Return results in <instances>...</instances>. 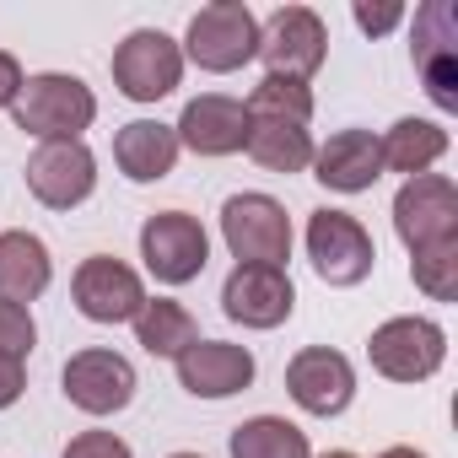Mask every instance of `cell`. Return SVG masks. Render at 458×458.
I'll return each mask as SVG.
<instances>
[{"mask_svg": "<svg viewBox=\"0 0 458 458\" xmlns=\"http://www.w3.org/2000/svg\"><path fill=\"white\" fill-rule=\"evenodd\" d=\"M12 119L22 135H38V140H81V130H92L98 119V92L71 71H38L22 81Z\"/></svg>", "mask_w": 458, "mask_h": 458, "instance_id": "6da1fadb", "label": "cell"}, {"mask_svg": "<svg viewBox=\"0 0 458 458\" xmlns=\"http://www.w3.org/2000/svg\"><path fill=\"white\" fill-rule=\"evenodd\" d=\"M183 60H194L210 76H233L249 60H259V17L243 6V0H210L189 17L183 33Z\"/></svg>", "mask_w": 458, "mask_h": 458, "instance_id": "7a4b0ae2", "label": "cell"}, {"mask_svg": "<svg viewBox=\"0 0 458 458\" xmlns=\"http://www.w3.org/2000/svg\"><path fill=\"white\" fill-rule=\"evenodd\" d=\"M221 238L238 265H276L292 259V216L276 194H233L221 205Z\"/></svg>", "mask_w": 458, "mask_h": 458, "instance_id": "3957f363", "label": "cell"}, {"mask_svg": "<svg viewBox=\"0 0 458 458\" xmlns=\"http://www.w3.org/2000/svg\"><path fill=\"white\" fill-rule=\"evenodd\" d=\"M367 361H372L388 383H426V377H437L442 361H447V329H442L437 318H415V313L388 318V324L372 329Z\"/></svg>", "mask_w": 458, "mask_h": 458, "instance_id": "277c9868", "label": "cell"}, {"mask_svg": "<svg viewBox=\"0 0 458 458\" xmlns=\"http://www.w3.org/2000/svg\"><path fill=\"white\" fill-rule=\"evenodd\" d=\"M308 259L318 270V281L329 286H361L377 265V243L372 233L351 216V210H313L308 216Z\"/></svg>", "mask_w": 458, "mask_h": 458, "instance_id": "5b68a950", "label": "cell"}, {"mask_svg": "<svg viewBox=\"0 0 458 458\" xmlns=\"http://www.w3.org/2000/svg\"><path fill=\"white\" fill-rule=\"evenodd\" d=\"M178 81H183V49L162 28H135L114 49V87L130 103H162L178 92Z\"/></svg>", "mask_w": 458, "mask_h": 458, "instance_id": "8992f818", "label": "cell"}, {"mask_svg": "<svg viewBox=\"0 0 458 458\" xmlns=\"http://www.w3.org/2000/svg\"><path fill=\"white\" fill-rule=\"evenodd\" d=\"M394 233L410 254L458 238V183L447 173L404 178V189L394 194Z\"/></svg>", "mask_w": 458, "mask_h": 458, "instance_id": "52a82bcc", "label": "cell"}, {"mask_svg": "<svg viewBox=\"0 0 458 458\" xmlns=\"http://www.w3.org/2000/svg\"><path fill=\"white\" fill-rule=\"evenodd\" d=\"M140 259L162 286H189L210 265V238L189 210H157L140 226Z\"/></svg>", "mask_w": 458, "mask_h": 458, "instance_id": "ba28073f", "label": "cell"}, {"mask_svg": "<svg viewBox=\"0 0 458 458\" xmlns=\"http://www.w3.org/2000/svg\"><path fill=\"white\" fill-rule=\"evenodd\" d=\"M259 60L270 65L265 76L308 81V76L329 60L324 17H318L313 6H281V12H270V22H259Z\"/></svg>", "mask_w": 458, "mask_h": 458, "instance_id": "9c48e42d", "label": "cell"}, {"mask_svg": "<svg viewBox=\"0 0 458 458\" xmlns=\"http://www.w3.org/2000/svg\"><path fill=\"white\" fill-rule=\"evenodd\" d=\"M22 173H28L33 199L49 210H76L98 189V157L87 140H38Z\"/></svg>", "mask_w": 458, "mask_h": 458, "instance_id": "30bf717a", "label": "cell"}, {"mask_svg": "<svg viewBox=\"0 0 458 458\" xmlns=\"http://www.w3.org/2000/svg\"><path fill=\"white\" fill-rule=\"evenodd\" d=\"M71 297H76V313L92 318V324H130L146 302V281L114 259V254H92L76 265L71 276Z\"/></svg>", "mask_w": 458, "mask_h": 458, "instance_id": "8fae6325", "label": "cell"}, {"mask_svg": "<svg viewBox=\"0 0 458 458\" xmlns=\"http://www.w3.org/2000/svg\"><path fill=\"white\" fill-rule=\"evenodd\" d=\"M60 383H65V399H71L76 410H87V415H119V410L135 399V388H140L130 356L103 351V345L76 351V356L65 361Z\"/></svg>", "mask_w": 458, "mask_h": 458, "instance_id": "7c38bea8", "label": "cell"}, {"mask_svg": "<svg viewBox=\"0 0 458 458\" xmlns=\"http://www.w3.org/2000/svg\"><path fill=\"white\" fill-rule=\"evenodd\" d=\"M221 313L243 329H281L297 313V286L276 265H238L221 286Z\"/></svg>", "mask_w": 458, "mask_h": 458, "instance_id": "4fadbf2b", "label": "cell"}, {"mask_svg": "<svg viewBox=\"0 0 458 458\" xmlns=\"http://www.w3.org/2000/svg\"><path fill=\"white\" fill-rule=\"evenodd\" d=\"M286 394H292L297 410L329 420L356 399V367H351V356H340L329 345H308L286 367Z\"/></svg>", "mask_w": 458, "mask_h": 458, "instance_id": "5bb4252c", "label": "cell"}, {"mask_svg": "<svg viewBox=\"0 0 458 458\" xmlns=\"http://www.w3.org/2000/svg\"><path fill=\"white\" fill-rule=\"evenodd\" d=\"M178 146H189L194 157H233L249 140V108L243 98H226V92H199L183 103L178 124H173Z\"/></svg>", "mask_w": 458, "mask_h": 458, "instance_id": "9a60e30c", "label": "cell"}, {"mask_svg": "<svg viewBox=\"0 0 458 458\" xmlns=\"http://www.w3.org/2000/svg\"><path fill=\"white\" fill-rule=\"evenodd\" d=\"M178 383L183 394L194 399H233L254 383V351L249 345H233V340H194L178 361Z\"/></svg>", "mask_w": 458, "mask_h": 458, "instance_id": "2e32d148", "label": "cell"}, {"mask_svg": "<svg viewBox=\"0 0 458 458\" xmlns=\"http://www.w3.org/2000/svg\"><path fill=\"white\" fill-rule=\"evenodd\" d=\"M313 178L335 194H367L383 178V151L372 130H335L324 146H313Z\"/></svg>", "mask_w": 458, "mask_h": 458, "instance_id": "e0dca14e", "label": "cell"}, {"mask_svg": "<svg viewBox=\"0 0 458 458\" xmlns=\"http://www.w3.org/2000/svg\"><path fill=\"white\" fill-rule=\"evenodd\" d=\"M178 135L173 124L162 119H130L119 135H114V162L130 183H162L173 167H178Z\"/></svg>", "mask_w": 458, "mask_h": 458, "instance_id": "ac0fdd59", "label": "cell"}, {"mask_svg": "<svg viewBox=\"0 0 458 458\" xmlns=\"http://www.w3.org/2000/svg\"><path fill=\"white\" fill-rule=\"evenodd\" d=\"M55 281V259H49V243L38 233H22V226H12V233H0V302H33L44 297Z\"/></svg>", "mask_w": 458, "mask_h": 458, "instance_id": "d6986e66", "label": "cell"}, {"mask_svg": "<svg viewBox=\"0 0 458 458\" xmlns=\"http://www.w3.org/2000/svg\"><path fill=\"white\" fill-rule=\"evenodd\" d=\"M377 151H383V173L415 178L447 157V130L437 119H399L388 135H377Z\"/></svg>", "mask_w": 458, "mask_h": 458, "instance_id": "ffe728a7", "label": "cell"}, {"mask_svg": "<svg viewBox=\"0 0 458 458\" xmlns=\"http://www.w3.org/2000/svg\"><path fill=\"white\" fill-rule=\"evenodd\" d=\"M130 324H135V345H140L146 356H167V361H178V356L199 340L194 313H189L183 302H173V297H146Z\"/></svg>", "mask_w": 458, "mask_h": 458, "instance_id": "44dd1931", "label": "cell"}, {"mask_svg": "<svg viewBox=\"0 0 458 458\" xmlns=\"http://www.w3.org/2000/svg\"><path fill=\"white\" fill-rule=\"evenodd\" d=\"M243 151L265 173H302V167H313V130L292 124V119H249Z\"/></svg>", "mask_w": 458, "mask_h": 458, "instance_id": "7402d4cb", "label": "cell"}, {"mask_svg": "<svg viewBox=\"0 0 458 458\" xmlns=\"http://www.w3.org/2000/svg\"><path fill=\"white\" fill-rule=\"evenodd\" d=\"M233 458H313V447L286 415H254L233 431Z\"/></svg>", "mask_w": 458, "mask_h": 458, "instance_id": "603a6c76", "label": "cell"}, {"mask_svg": "<svg viewBox=\"0 0 458 458\" xmlns=\"http://www.w3.org/2000/svg\"><path fill=\"white\" fill-rule=\"evenodd\" d=\"M410 55H415V71L437 65V60H458V6L453 0H426V6L415 12Z\"/></svg>", "mask_w": 458, "mask_h": 458, "instance_id": "cb8c5ba5", "label": "cell"}, {"mask_svg": "<svg viewBox=\"0 0 458 458\" xmlns=\"http://www.w3.org/2000/svg\"><path fill=\"white\" fill-rule=\"evenodd\" d=\"M249 119H292V124H308L313 119V92L308 81H286V76H265L249 98H243Z\"/></svg>", "mask_w": 458, "mask_h": 458, "instance_id": "d4e9b609", "label": "cell"}, {"mask_svg": "<svg viewBox=\"0 0 458 458\" xmlns=\"http://www.w3.org/2000/svg\"><path fill=\"white\" fill-rule=\"evenodd\" d=\"M410 276H415V286L431 302H458V238L431 243V249H415L410 254Z\"/></svg>", "mask_w": 458, "mask_h": 458, "instance_id": "484cf974", "label": "cell"}, {"mask_svg": "<svg viewBox=\"0 0 458 458\" xmlns=\"http://www.w3.org/2000/svg\"><path fill=\"white\" fill-rule=\"evenodd\" d=\"M38 345V324L22 302H0V356L28 361V351Z\"/></svg>", "mask_w": 458, "mask_h": 458, "instance_id": "4316f807", "label": "cell"}, {"mask_svg": "<svg viewBox=\"0 0 458 458\" xmlns=\"http://www.w3.org/2000/svg\"><path fill=\"white\" fill-rule=\"evenodd\" d=\"M60 458H135V453H130V442L114 437V431H81V437H71V447H65Z\"/></svg>", "mask_w": 458, "mask_h": 458, "instance_id": "83f0119b", "label": "cell"}, {"mask_svg": "<svg viewBox=\"0 0 458 458\" xmlns=\"http://www.w3.org/2000/svg\"><path fill=\"white\" fill-rule=\"evenodd\" d=\"M356 28L367 33V38H383V33H394L399 22H404V6L399 0H383V6H367V0H356Z\"/></svg>", "mask_w": 458, "mask_h": 458, "instance_id": "f1b7e54d", "label": "cell"}, {"mask_svg": "<svg viewBox=\"0 0 458 458\" xmlns=\"http://www.w3.org/2000/svg\"><path fill=\"white\" fill-rule=\"evenodd\" d=\"M28 394V367L17 356H0V410H12Z\"/></svg>", "mask_w": 458, "mask_h": 458, "instance_id": "f546056e", "label": "cell"}, {"mask_svg": "<svg viewBox=\"0 0 458 458\" xmlns=\"http://www.w3.org/2000/svg\"><path fill=\"white\" fill-rule=\"evenodd\" d=\"M22 65H17V55H6V49H0V108H12L17 103V92H22Z\"/></svg>", "mask_w": 458, "mask_h": 458, "instance_id": "4dcf8cb0", "label": "cell"}, {"mask_svg": "<svg viewBox=\"0 0 458 458\" xmlns=\"http://www.w3.org/2000/svg\"><path fill=\"white\" fill-rule=\"evenodd\" d=\"M377 458H426V453H420V447H383Z\"/></svg>", "mask_w": 458, "mask_h": 458, "instance_id": "1f68e13d", "label": "cell"}, {"mask_svg": "<svg viewBox=\"0 0 458 458\" xmlns=\"http://www.w3.org/2000/svg\"><path fill=\"white\" fill-rule=\"evenodd\" d=\"M318 458H356L351 447H329V453H318Z\"/></svg>", "mask_w": 458, "mask_h": 458, "instance_id": "d6a6232c", "label": "cell"}, {"mask_svg": "<svg viewBox=\"0 0 458 458\" xmlns=\"http://www.w3.org/2000/svg\"><path fill=\"white\" fill-rule=\"evenodd\" d=\"M173 458H199V453H173Z\"/></svg>", "mask_w": 458, "mask_h": 458, "instance_id": "836d02e7", "label": "cell"}]
</instances>
